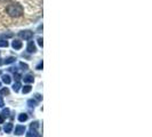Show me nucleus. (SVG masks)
<instances>
[{
  "instance_id": "1",
  "label": "nucleus",
  "mask_w": 152,
  "mask_h": 137,
  "mask_svg": "<svg viewBox=\"0 0 152 137\" xmlns=\"http://www.w3.org/2000/svg\"><path fill=\"white\" fill-rule=\"evenodd\" d=\"M28 2V4H32V5H37V4H33V0H0V28H2V21H4V15H5V11H7L11 6H13L14 4H24ZM38 6H41V5H38Z\"/></svg>"
},
{
  "instance_id": "2",
  "label": "nucleus",
  "mask_w": 152,
  "mask_h": 137,
  "mask_svg": "<svg viewBox=\"0 0 152 137\" xmlns=\"http://www.w3.org/2000/svg\"><path fill=\"white\" fill-rule=\"evenodd\" d=\"M20 37L24 40H30L33 37V32L30 30H25V31H21L20 32Z\"/></svg>"
},
{
  "instance_id": "3",
  "label": "nucleus",
  "mask_w": 152,
  "mask_h": 137,
  "mask_svg": "<svg viewBox=\"0 0 152 137\" xmlns=\"http://www.w3.org/2000/svg\"><path fill=\"white\" fill-rule=\"evenodd\" d=\"M26 50L29 53H36L37 52V48H36V45L33 41H30L28 43V47H26Z\"/></svg>"
},
{
  "instance_id": "4",
  "label": "nucleus",
  "mask_w": 152,
  "mask_h": 137,
  "mask_svg": "<svg viewBox=\"0 0 152 137\" xmlns=\"http://www.w3.org/2000/svg\"><path fill=\"white\" fill-rule=\"evenodd\" d=\"M11 46H13V48H14V49H21L23 45H22L21 40H14L13 43H11Z\"/></svg>"
},
{
  "instance_id": "5",
  "label": "nucleus",
  "mask_w": 152,
  "mask_h": 137,
  "mask_svg": "<svg viewBox=\"0 0 152 137\" xmlns=\"http://www.w3.org/2000/svg\"><path fill=\"white\" fill-rule=\"evenodd\" d=\"M23 79H24V81H25V82H28V84L33 82V80H34V78H33L31 74H28V75H25Z\"/></svg>"
},
{
  "instance_id": "6",
  "label": "nucleus",
  "mask_w": 152,
  "mask_h": 137,
  "mask_svg": "<svg viewBox=\"0 0 152 137\" xmlns=\"http://www.w3.org/2000/svg\"><path fill=\"white\" fill-rule=\"evenodd\" d=\"M2 81H4V82H5L6 84H11V77H9L8 74H5V75H2Z\"/></svg>"
},
{
  "instance_id": "7",
  "label": "nucleus",
  "mask_w": 152,
  "mask_h": 137,
  "mask_svg": "<svg viewBox=\"0 0 152 137\" xmlns=\"http://www.w3.org/2000/svg\"><path fill=\"white\" fill-rule=\"evenodd\" d=\"M15 57L14 56H9V57H7V58H5V61H4V63L5 64H11L13 63V62H15Z\"/></svg>"
},
{
  "instance_id": "8",
  "label": "nucleus",
  "mask_w": 152,
  "mask_h": 137,
  "mask_svg": "<svg viewBox=\"0 0 152 137\" xmlns=\"http://www.w3.org/2000/svg\"><path fill=\"white\" fill-rule=\"evenodd\" d=\"M13 37V33H1L0 34V38H5V40H6V38H11Z\"/></svg>"
},
{
  "instance_id": "9",
  "label": "nucleus",
  "mask_w": 152,
  "mask_h": 137,
  "mask_svg": "<svg viewBox=\"0 0 152 137\" xmlns=\"http://www.w3.org/2000/svg\"><path fill=\"white\" fill-rule=\"evenodd\" d=\"M0 47H8V41L4 40V39H0Z\"/></svg>"
},
{
  "instance_id": "10",
  "label": "nucleus",
  "mask_w": 152,
  "mask_h": 137,
  "mask_svg": "<svg viewBox=\"0 0 152 137\" xmlns=\"http://www.w3.org/2000/svg\"><path fill=\"white\" fill-rule=\"evenodd\" d=\"M22 133H24V127H22V126H18V127H16V134H22Z\"/></svg>"
},
{
  "instance_id": "11",
  "label": "nucleus",
  "mask_w": 152,
  "mask_h": 137,
  "mask_svg": "<svg viewBox=\"0 0 152 137\" xmlns=\"http://www.w3.org/2000/svg\"><path fill=\"white\" fill-rule=\"evenodd\" d=\"M29 92H31V86H25V87L23 88V93H24V94H28Z\"/></svg>"
},
{
  "instance_id": "12",
  "label": "nucleus",
  "mask_w": 152,
  "mask_h": 137,
  "mask_svg": "<svg viewBox=\"0 0 152 137\" xmlns=\"http://www.w3.org/2000/svg\"><path fill=\"white\" fill-rule=\"evenodd\" d=\"M20 87H21V84L17 81L16 84H14V87H13V88H14L15 92H18V90H20Z\"/></svg>"
},
{
  "instance_id": "13",
  "label": "nucleus",
  "mask_w": 152,
  "mask_h": 137,
  "mask_svg": "<svg viewBox=\"0 0 152 137\" xmlns=\"http://www.w3.org/2000/svg\"><path fill=\"white\" fill-rule=\"evenodd\" d=\"M28 119V116L26 114H21V116H18V120L21 121V122H23V121H25Z\"/></svg>"
},
{
  "instance_id": "14",
  "label": "nucleus",
  "mask_w": 152,
  "mask_h": 137,
  "mask_svg": "<svg viewBox=\"0 0 152 137\" xmlns=\"http://www.w3.org/2000/svg\"><path fill=\"white\" fill-rule=\"evenodd\" d=\"M13 128V125L11 124H7V126H5V131H11V129Z\"/></svg>"
},
{
  "instance_id": "15",
  "label": "nucleus",
  "mask_w": 152,
  "mask_h": 137,
  "mask_svg": "<svg viewBox=\"0 0 152 137\" xmlns=\"http://www.w3.org/2000/svg\"><path fill=\"white\" fill-rule=\"evenodd\" d=\"M1 94H2V95H8V94H9V90H8L7 88H4V89L1 90Z\"/></svg>"
},
{
  "instance_id": "16",
  "label": "nucleus",
  "mask_w": 152,
  "mask_h": 137,
  "mask_svg": "<svg viewBox=\"0 0 152 137\" xmlns=\"http://www.w3.org/2000/svg\"><path fill=\"white\" fill-rule=\"evenodd\" d=\"M20 66H21L23 70H28V64H24V63H20Z\"/></svg>"
},
{
  "instance_id": "17",
  "label": "nucleus",
  "mask_w": 152,
  "mask_h": 137,
  "mask_svg": "<svg viewBox=\"0 0 152 137\" xmlns=\"http://www.w3.org/2000/svg\"><path fill=\"white\" fill-rule=\"evenodd\" d=\"M43 38H38V45H39L40 47H43Z\"/></svg>"
},
{
  "instance_id": "18",
  "label": "nucleus",
  "mask_w": 152,
  "mask_h": 137,
  "mask_svg": "<svg viewBox=\"0 0 152 137\" xmlns=\"http://www.w3.org/2000/svg\"><path fill=\"white\" fill-rule=\"evenodd\" d=\"M29 104H30V106H36V102H33L31 99V101H29Z\"/></svg>"
},
{
  "instance_id": "19",
  "label": "nucleus",
  "mask_w": 152,
  "mask_h": 137,
  "mask_svg": "<svg viewBox=\"0 0 152 137\" xmlns=\"http://www.w3.org/2000/svg\"><path fill=\"white\" fill-rule=\"evenodd\" d=\"M36 98H37V99H41V95H39V94H36Z\"/></svg>"
},
{
  "instance_id": "20",
  "label": "nucleus",
  "mask_w": 152,
  "mask_h": 137,
  "mask_svg": "<svg viewBox=\"0 0 152 137\" xmlns=\"http://www.w3.org/2000/svg\"><path fill=\"white\" fill-rule=\"evenodd\" d=\"M41 67H43V63H40L38 66H37V69H38V70H41Z\"/></svg>"
},
{
  "instance_id": "21",
  "label": "nucleus",
  "mask_w": 152,
  "mask_h": 137,
  "mask_svg": "<svg viewBox=\"0 0 152 137\" xmlns=\"http://www.w3.org/2000/svg\"><path fill=\"white\" fill-rule=\"evenodd\" d=\"M0 106H4V101H2L1 97H0Z\"/></svg>"
},
{
  "instance_id": "22",
  "label": "nucleus",
  "mask_w": 152,
  "mask_h": 137,
  "mask_svg": "<svg viewBox=\"0 0 152 137\" xmlns=\"http://www.w3.org/2000/svg\"><path fill=\"white\" fill-rule=\"evenodd\" d=\"M2 121H4V118L0 116V122H2Z\"/></svg>"
},
{
  "instance_id": "23",
  "label": "nucleus",
  "mask_w": 152,
  "mask_h": 137,
  "mask_svg": "<svg viewBox=\"0 0 152 137\" xmlns=\"http://www.w3.org/2000/svg\"><path fill=\"white\" fill-rule=\"evenodd\" d=\"M1 64H2V61H1V60H0V65H1Z\"/></svg>"
}]
</instances>
